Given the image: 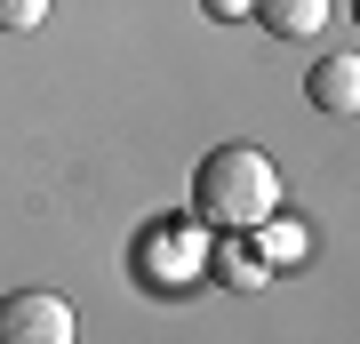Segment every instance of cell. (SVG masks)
Wrapping results in <instances>:
<instances>
[{"label":"cell","instance_id":"8992f818","mask_svg":"<svg viewBox=\"0 0 360 344\" xmlns=\"http://www.w3.org/2000/svg\"><path fill=\"white\" fill-rule=\"evenodd\" d=\"M217 272H224L232 288H257L272 265H264V248H248V241H224V248H217Z\"/></svg>","mask_w":360,"mask_h":344},{"label":"cell","instance_id":"6da1fadb","mask_svg":"<svg viewBox=\"0 0 360 344\" xmlns=\"http://www.w3.org/2000/svg\"><path fill=\"white\" fill-rule=\"evenodd\" d=\"M193 208L224 232H257L281 217V168H272L257 144H217L193 177Z\"/></svg>","mask_w":360,"mask_h":344},{"label":"cell","instance_id":"ba28073f","mask_svg":"<svg viewBox=\"0 0 360 344\" xmlns=\"http://www.w3.org/2000/svg\"><path fill=\"white\" fill-rule=\"evenodd\" d=\"M40 16H49V0H0V25L8 32H32Z\"/></svg>","mask_w":360,"mask_h":344},{"label":"cell","instance_id":"277c9868","mask_svg":"<svg viewBox=\"0 0 360 344\" xmlns=\"http://www.w3.org/2000/svg\"><path fill=\"white\" fill-rule=\"evenodd\" d=\"M304 96L321 104V113L352 120V113H360V64H352V56H321V64L304 72Z\"/></svg>","mask_w":360,"mask_h":344},{"label":"cell","instance_id":"9c48e42d","mask_svg":"<svg viewBox=\"0 0 360 344\" xmlns=\"http://www.w3.org/2000/svg\"><path fill=\"white\" fill-rule=\"evenodd\" d=\"M200 8H208V16H248L257 0H200Z\"/></svg>","mask_w":360,"mask_h":344},{"label":"cell","instance_id":"7a4b0ae2","mask_svg":"<svg viewBox=\"0 0 360 344\" xmlns=\"http://www.w3.org/2000/svg\"><path fill=\"white\" fill-rule=\"evenodd\" d=\"M0 344H72V305L56 288L0 296Z\"/></svg>","mask_w":360,"mask_h":344},{"label":"cell","instance_id":"3957f363","mask_svg":"<svg viewBox=\"0 0 360 344\" xmlns=\"http://www.w3.org/2000/svg\"><path fill=\"white\" fill-rule=\"evenodd\" d=\"M136 272H144V281H200V241H193V232H144V241H136Z\"/></svg>","mask_w":360,"mask_h":344},{"label":"cell","instance_id":"5b68a950","mask_svg":"<svg viewBox=\"0 0 360 344\" xmlns=\"http://www.w3.org/2000/svg\"><path fill=\"white\" fill-rule=\"evenodd\" d=\"M248 16H264V32H281V40H312L328 25V0H257Z\"/></svg>","mask_w":360,"mask_h":344},{"label":"cell","instance_id":"52a82bcc","mask_svg":"<svg viewBox=\"0 0 360 344\" xmlns=\"http://www.w3.org/2000/svg\"><path fill=\"white\" fill-rule=\"evenodd\" d=\"M296 248H304L296 224H272V232H264V265H296Z\"/></svg>","mask_w":360,"mask_h":344}]
</instances>
